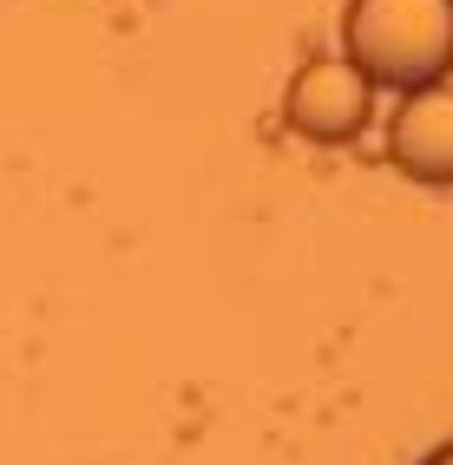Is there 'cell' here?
I'll return each instance as SVG.
<instances>
[{
	"mask_svg": "<svg viewBox=\"0 0 453 465\" xmlns=\"http://www.w3.org/2000/svg\"><path fill=\"white\" fill-rule=\"evenodd\" d=\"M388 158H395L414 183H453V85L434 79V85H414L395 125H388Z\"/></svg>",
	"mask_w": 453,
	"mask_h": 465,
	"instance_id": "cell-3",
	"label": "cell"
},
{
	"mask_svg": "<svg viewBox=\"0 0 453 465\" xmlns=\"http://www.w3.org/2000/svg\"><path fill=\"white\" fill-rule=\"evenodd\" d=\"M420 465H453V440H447L440 452H428V459H420Z\"/></svg>",
	"mask_w": 453,
	"mask_h": 465,
	"instance_id": "cell-4",
	"label": "cell"
},
{
	"mask_svg": "<svg viewBox=\"0 0 453 465\" xmlns=\"http://www.w3.org/2000/svg\"><path fill=\"white\" fill-rule=\"evenodd\" d=\"M368 105H375V85L348 59H309L283 92V125L309 144H348L368 125Z\"/></svg>",
	"mask_w": 453,
	"mask_h": 465,
	"instance_id": "cell-2",
	"label": "cell"
},
{
	"mask_svg": "<svg viewBox=\"0 0 453 465\" xmlns=\"http://www.w3.org/2000/svg\"><path fill=\"white\" fill-rule=\"evenodd\" d=\"M342 59L368 85H434L453 73V0H348Z\"/></svg>",
	"mask_w": 453,
	"mask_h": 465,
	"instance_id": "cell-1",
	"label": "cell"
}]
</instances>
